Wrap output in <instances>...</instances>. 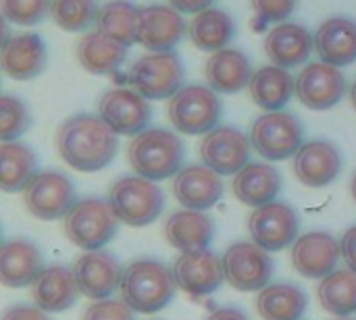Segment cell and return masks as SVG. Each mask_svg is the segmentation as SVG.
I'll return each instance as SVG.
<instances>
[{"instance_id":"obj_1","label":"cell","mask_w":356,"mask_h":320,"mask_svg":"<svg viewBox=\"0 0 356 320\" xmlns=\"http://www.w3.org/2000/svg\"><path fill=\"white\" fill-rule=\"evenodd\" d=\"M117 133L98 115H71L56 129L60 158L81 173H96L108 167L117 156Z\"/></svg>"},{"instance_id":"obj_2","label":"cell","mask_w":356,"mask_h":320,"mask_svg":"<svg viewBox=\"0 0 356 320\" xmlns=\"http://www.w3.org/2000/svg\"><path fill=\"white\" fill-rule=\"evenodd\" d=\"M177 289L173 269L161 260L142 258L134 260L123 269L121 300L140 314H154L167 308Z\"/></svg>"},{"instance_id":"obj_3","label":"cell","mask_w":356,"mask_h":320,"mask_svg":"<svg viewBox=\"0 0 356 320\" xmlns=\"http://www.w3.org/2000/svg\"><path fill=\"white\" fill-rule=\"evenodd\" d=\"M186 146L177 133L163 127H148L131 137L127 146V160L138 177L148 181H163L181 171Z\"/></svg>"},{"instance_id":"obj_4","label":"cell","mask_w":356,"mask_h":320,"mask_svg":"<svg viewBox=\"0 0 356 320\" xmlns=\"http://www.w3.org/2000/svg\"><path fill=\"white\" fill-rule=\"evenodd\" d=\"M108 204L119 223L146 227L154 223L165 208L163 190L144 177H123L108 192Z\"/></svg>"},{"instance_id":"obj_5","label":"cell","mask_w":356,"mask_h":320,"mask_svg":"<svg viewBox=\"0 0 356 320\" xmlns=\"http://www.w3.org/2000/svg\"><path fill=\"white\" fill-rule=\"evenodd\" d=\"M117 223L119 219L115 217L108 200L86 198L79 200L65 217L63 229L73 246L86 252H96L113 242L117 235Z\"/></svg>"},{"instance_id":"obj_6","label":"cell","mask_w":356,"mask_h":320,"mask_svg":"<svg viewBox=\"0 0 356 320\" xmlns=\"http://www.w3.org/2000/svg\"><path fill=\"white\" fill-rule=\"evenodd\" d=\"M223 106L207 85H184L167 106L171 125L184 135H207L217 129Z\"/></svg>"},{"instance_id":"obj_7","label":"cell","mask_w":356,"mask_h":320,"mask_svg":"<svg viewBox=\"0 0 356 320\" xmlns=\"http://www.w3.org/2000/svg\"><path fill=\"white\" fill-rule=\"evenodd\" d=\"M186 69L175 52H148L127 73L129 85L146 100L173 98L184 87Z\"/></svg>"},{"instance_id":"obj_8","label":"cell","mask_w":356,"mask_h":320,"mask_svg":"<svg viewBox=\"0 0 356 320\" xmlns=\"http://www.w3.org/2000/svg\"><path fill=\"white\" fill-rule=\"evenodd\" d=\"M250 144L267 160H286L305 146V127L292 112H265L250 127Z\"/></svg>"},{"instance_id":"obj_9","label":"cell","mask_w":356,"mask_h":320,"mask_svg":"<svg viewBox=\"0 0 356 320\" xmlns=\"http://www.w3.org/2000/svg\"><path fill=\"white\" fill-rule=\"evenodd\" d=\"M25 208L40 221L65 219L77 204V192L73 181L58 171H42L23 192Z\"/></svg>"},{"instance_id":"obj_10","label":"cell","mask_w":356,"mask_h":320,"mask_svg":"<svg viewBox=\"0 0 356 320\" xmlns=\"http://www.w3.org/2000/svg\"><path fill=\"white\" fill-rule=\"evenodd\" d=\"M225 281L244 294L263 292L273 277V260L267 250L254 242H238L223 254Z\"/></svg>"},{"instance_id":"obj_11","label":"cell","mask_w":356,"mask_h":320,"mask_svg":"<svg viewBox=\"0 0 356 320\" xmlns=\"http://www.w3.org/2000/svg\"><path fill=\"white\" fill-rule=\"evenodd\" d=\"M98 117L117 133L136 137L152 121L150 102L134 87H115L100 96Z\"/></svg>"},{"instance_id":"obj_12","label":"cell","mask_w":356,"mask_h":320,"mask_svg":"<svg viewBox=\"0 0 356 320\" xmlns=\"http://www.w3.org/2000/svg\"><path fill=\"white\" fill-rule=\"evenodd\" d=\"M248 231L257 246L267 252H282L294 246L300 231V219L296 210L284 202H271L257 208L248 219Z\"/></svg>"},{"instance_id":"obj_13","label":"cell","mask_w":356,"mask_h":320,"mask_svg":"<svg viewBox=\"0 0 356 320\" xmlns=\"http://www.w3.org/2000/svg\"><path fill=\"white\" fill-rule=\"evenodd\" d=\"M250 146V137L240 129L223 125L204 135L200 142V158L217 175H238L248 165Z\"/></svg>"},{"instance_id":"obj_14","label":"cell","mask_w":356,"mask_h":320,"mask_svg":"<svg viewBox=\"0 0 356 320\" xmlns=\"http://www.w3.org/2000/svg\"><path fill=\"white\" fill-rule=\"evenodd\" d=\"M73 275L79 294H83L94 302H100V300H108L121 287L123 269L111 252L96 250V252H86L75 260Z\"/></svg>"},{"instance_id":"obj_15","label":"cell","mask_w":356,"mask_h":320,"mask_svg":"<svg viewBox=\"0 0 356 320\" xmlns=\"http://www.w3.org/2000/svg\"><path fill=\"white\" fill-rule=\"evenodd\" d=\"M346 94V79L338 67L325 62L307 65L296 77V96L311 110H330Z\"/></svg>"},{"instance_id":"obj_16","label":"cell","mask_w":356,"mask_h":320,"mask_svg":"<svg viewBox=\"0 0 356 320\" xmlns=\"http://www.w3.org/2000/svg\"><path fill=\"white\" fill-rule=\"evenodd\" d=\"M342 258L340 242L325 231L300 235L292 246V264L307 279H325L336 273Z\"/></svg>"},{"instance_id":"obj_17","label":"cell","mask_w":356,"mask_h":320,"mask_svg":"<svg viewBox=\"0 0 356 320\" xmlns=\"http://www.w3.org/2000/svg\"><path fill=\"white\" fill-rule=\"evenodd\" d=\"M173 277L179 289H184L192 298H204L215 294L223 279V260L213 252H188L181 254L173 264Z\"/></svg>"},{"instance_id":"obj_18","label":"cell","mask_w":356,"mask_h":320,"mask_svg":"<svg viewBox=\"0 0 356 320\" xmlns=\"http://www.w3.org/2000/svg\"><path fill=\"white\" fill-rule=\"evenodd\" d=\"M48 65V48L42 35L29 31L8 37L0 48V67L4 75L17 81H29Z\"/></svg>"},{"instance_id":"obj_19","label":"cell","mask_w":356,"mask_h":320,"mask_svg":"<svg viewBox=\"0 0 356 320\" xmlns=\"http://www.w3.org/2000/svg\"><path fill=\"white\" fill-rule=\"evenodd\" d=\"M188 33V25L179 10L165 4L142 8L138 44L150 52H173V48Z\"/></svg>"},{"instance_id":"obj_20","label":"cell","mask_w":356,"mask_h":320,"mask_svg":"<svg viewBox=\"0 0 356 320\" xmlns=\"http://www.w3.org/2000/svg\"><path fill=\"white\" fill-rule=\"evenodd\" d=\"M173 194L186 210L204 212L221 200L223 181L213 169L204 165H190L175 175Z\"/></svg>"},{"instance_id":"obj_21","label":"cell","mask_w":356,"mask_h":320,"mask_svg":"<svg viewBox=\"0 0 356 320\" xmlns=\"http://www.w3.org/2000/svg\"><path fill=\"white\" fill-rule=\"evenodd\" d=\"M40 248L25 237H13L0 248V283L4 287H31L44 271Z\"/></svg>"},{"instance_id":"obj_22","label":"cell","mask_w":356,"mask_h":320,"mask_svg":"<svg viewBox=\"0 0 356 320\" xmlns=\"http://www.w3.org/2000/svg\"><path fill=\"white\" fill-rule=\"evenodd\" d=\"M342 171L340 150L325 142H307L294 156V175L307 187H327Z\"/></svg>"},{"instance_id":"obj_23","label":"cell","mask_w":356,"mask_h":320,"mask_svg":"<svg viewBox=\"0 0 356 320\" xmlns=\"http://www.w3.org/2000/svg\"><path fill=\"white\" fill-rule=\"evenodd\" d=\"M315 50V37L298 23H280L265 37L267 58L282 69H294L309 60Z\"/></svg>"},{"instance_id":"obj_24","label":"cell","mask_w":356,"mask_h":320,"mask_svg":"<svg viewBox=\"0 0 356 320\" xmlns=\"http://www.w3.org/2000/svg\"><path fill=\"white\" fill-rule=\"evenodd\" d=\"M77 298H79V287L73 269L60 264L46 267L31 285V300L35 308L48 314L69 310L71 306H75Z\"/></svg>"},{"instance_id":"obj_25","label":"cell","mask_w":356,"mask_h":320,"mask_svg":"<svg viewBox=\"0 0 356 320\" xmlns=\"http://www.w3.org/2000/svg\"><path fill=\"white\" fill-rule=\"evenodd\" d=\"M315 52L321 62L346 67L356 60V21L348 17H330L317 29Z\"/></svg>"},{"instance_id":"obj_26","label":"cell","mask_w":356,"mask_h":320,"mask_svg":"<svg viewBox=\"0 0 356 320\" xmlns=\"http://www.w3.org/2000/svg\"><path fill=\"white\" fill-rule=\"evenodd\" d=\"M204 75L209 87L217 94H236L250 85L252 65L248 56L238 48H223L207 60Z\"/></svg>"},{"instance_id":"obj_27","label":"cell","mask_w":356,"mask_h":320,"mask_svg":"<svg viewBox=\"0 0 356 320\" xmlns=\"http://www.w3.org/2000/svg\"><path fill=\"white\" fill-rule=\"evenodd\" d=\"M79 65L92 75L115 73L127 58V46L119 40L94 29L79 37L75 48Z\"/></svg>"},{"instance_id":"obj_28","label":"cell","mask_w":356,"mask_h":320,"mask_svg":"<svg viewBox=\"0 0 356 320\" xmlns=\"http://www.w3.org/2000/svg\"><path fill=\"white\" fill-rule=\"evenodd\" d=\"M234 196L252 208L271 204L282 190V175L267 162H248L238 175H234Z\"/></svg>"},{"instance_id":"obj_29","label":"cell","mask_w":356,"mask_h":320,"mask_svg":"<svg viewBox=\"0 0 356 320\" xmlns=\"http://www.w3.org/2000/svg\"><path fill=\"white\" fill-rule=\"evenodd\" d=\"M213 235H215L213 221L204 212L177 210L165 223L167 242L181 254L207 250L209 244L213 242Z\"/></svg>"},{"instance_id":"obj_30","label":"cell","mask_w":356,"mask_h":320,"mask_svg":"<svg viewBox=\"0 0 356 320\" xmlns=\"http://www.w3.org/2000/svg\"><path fill=\"white\" fill-rule=\"evenodd\" d=\"M252 102L265 112L282 110L296 94V79L282 67L267 65L254 71L248 85Z\"/></svg>"},{"instance_id":"obj_31","label":"cell","mask_w":356,"mask_h":320,"mask_svg":"<svg viewBox=\"0 0 356 320\" xmlns=\"http://www.w3.org/2000/svg\"><path fill=\"white\" fill-rule=\"evenodd\" d=\"M38 175L35 152L21 142L0 144V190L6 194L25 192Z\"/></svg>"},{"instance_id":"obj_32","label":"cell","mask_w":356,"mask_h":320,"mask_svg":"<svg viewBox=\"0 0 356 320\" xmlns=\"http://www.w3.org/2000/svg\"><path fill=\"white\" fill-rule=\"evenodd\" d=\"M188 35L198 50L215 54L227 48V44L234 40L236 25H234V19L225 10L207 8L194 15V19L188 25Z\"/></svg>"},{"instance_id":"obj_33","label":"cell","mask_w":356,"mask_h":320,"mask_svg":"<svg viewBox=\"0 0 356 320\" xmlns=\"http://www.w3.org/2000/svg\"><path fill=\"white\" fill-rule=\"evenodd\" d=\"M307 304V294L292 283L267 285L257 298V310L263 320H300Z\"/></svg>"},{"instance_id":"obj_34","label":"cell","mask_w":356,"mask_h":320,"mask_svg":"<svg viewBox=\"0 0 356 320\" xmlns=\"http://www.w3.org/2000/svg\"><path fill=\"white\" fill-rule=\"evenodd\" d=\"M142 8L129 0H108L100 6L96 17V29L119 40L125 46L138 42Z\"/></svg>"},{"instance_id":"obj_35","label":"cell","mask_w":356,"mask_h":320,"mask_svg":"<svg viewBox=\"0 0 356 320\" xmlns=\"http://www.w3.org/2000/svg\"><path fill=\"white\" fill-rule=\"evenodd\" d=\"M319 304L323 310L336 317H350L356 312V273L350 269L336 271L325 277L317 289Z\"/></svg>"},{"instance_id":"obj_36","label":"cell","mask_w":356,"mask_h":320,"mask_svg":"<svg viewBox=\"0 0 356 320\" xmlns=\"http://www.w3.org/2000/svg\"><path fill=\"white\" fill-rule=\"evenodd\" d=\"M98 10L96 0H52L50 17L63 31L81 33L96 23Z\"/></svg>"},{"instance_id":"obj_37","label":"cell","mask_w":356,"mask_h":320,"mask_svg":"<svg viewBox=\"0 0 356 320\" xmlns=\"http://www.w3.org/2000/svg\"><path fill=\"white\" fill-rule=\"evenodd\" d=\"M31 125V115L17 96H0V140L17 142Z\"/></svg>"},{"instance_id":"obj_38","label":"cell","mask_w":356,"mask_h":320,"mask_svg":"<svg viewBox=\"0 0 356 320\" xmlns=\"http://www.w3.org/2000/svg\"><path fill=\"white\" fill-rule=\"evenodd\" d=\"M52 0H0L2 19L15 25H38L50 15Z\"/></svg>"},{"instance_id":"obj_39","label":"cell","mask_w":356,"mask_h":320,"mask_svg":"<svg viewBox=\"0 0 356 320\" xmlns=\"http://www.w3.org/2000/svg\"><path fill=\"white\" fill-rule=\"evenodd\" d=\"M252 10L257 19L267 25V23H284L296 8L298 0H250Z\"/></svg>"},{"instance_id":"obj_40","label":"cell","mask_w":356,"mask_h":320,"mask_svg":"<svg viewBox=\"0 0 356 320\" xmlns=\"http://www.w3.org/2000/svg\"><path fill=\"white\" fill-rule=\"evenodd\" d=\"M136 312L123 302V300H100L94 302L86 314L83 320H136Z\"/></svg>"},{"instance_id":"obj_41","label":"cell","mask_w":356,"mask_h":320,"mask_svg":"<svg viewBox=\"0 0 356 320\" xmlns=\"http://www.w3.org/2000/svg\"><path fill=\"white\" fill-rule=\"evenodd\" d=\"M0 320H52L48 312L33 308V306H13L8 308Z\"/></svg>"},{"instance_id":"obj_42","label":"cell","mask_w":356,"mask_h":320,"mask_svg":"<svg viewBox=\"0 0 356 320\" xmlns=\"http://www.w3.org/2000/svg\"><path fill=\"white\" fill-rule=\"evenodd\" d=\"M340 250H342V260L346 262V267L356 273V225L342 235Z\"/></svg>"},{"instance_id":"obj_43","label":"cell","mask_w":356,"mask_h":320,"mask_svg":"<svg viewBox=\"0 0 356 320\" xmlns=\"http://www.w3.org/2000/svg\"><path fill=\"white\" fill-rule=\"evenodd\" d=\"M215 0H169V6H173L179 12H188V15H198L207 8H211Z\"/></svg>"},{"instance_id":"obj_44","label":"cell","mask_w":356,"mask_h":320,"mask_svg":"<svg viewBox=\"0 0 356 320\" xmlns=\"http://www.w3.org/2000/svg\"><path fill=\"white\" fill-rule=\"evenodd\" d=\"M207 320H250L248 314L240 308H234V306H225V308H217L209 314Z\"/></svg>"},{"instance_id":"obj_45","label":"cell","mask_w":356,"mask_h":320,"mask_svg":"<svg viewBox=\"0 0 356 320\" xmlns=\"http://www.w3.org/2000/svg\"><path fill=\"white\" fill-rule=\"evenodd\" d=\"M350 102H353V106H355L356 110V81L353 83V87H350Z\"/></svg>"},{"instance_id":"obj_46","label":"cell","mask_w":356,"mask_h":320,"mask_svg":"<svg viewBox=\"0 0 356 320\" xmlns=\"http://www.w3.org/2000/svg\"><path fill=\"white\" fill-rule=\"evenodd\" d=\"M350 192H353V198H355V202H356V173H355V177H353V185H350Z\"/></svg>"},{"instance_id":"obj_47","label":"cell","mask_w":356,"mask_h":320,"mask_svg":"<svg viewBox=\"0 0 356 320\" xmlns=\"http://www.w3.org/2000/svg\"><path fill=\"white\" fill-rule=\"evenodd\" d=\"M340 320H355V319H340Z\"/></svg>"}]
</instances>
